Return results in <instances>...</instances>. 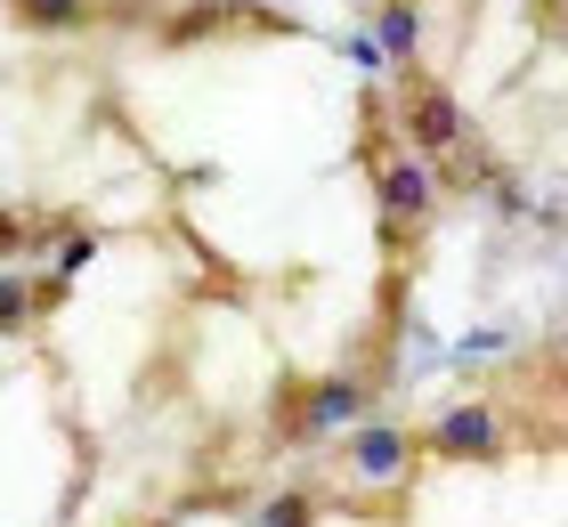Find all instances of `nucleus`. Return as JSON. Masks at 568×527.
<instances>
[{
    "label": "nucleus",
    "instance_id": "f03ea898",
    "mask_svg": "<svg viewBox=\"0 0 568 527\" xmlns=\"http://www.w3.org/2000/svg\"><path fill=\"white\" fill-rule=\"evenodd\" d=\"M406 130H415V146L423 154H455V146H479L471 139V122H463V105L438 90V82H423L415 98H406Z\"/></svg>",
    "mask_w": 568,
    "mask_h": 527
},
{
    "label": "nucleus",
    "instance_id": "7ed1b4c3",
    "mask_svg": "<svg viewBox=\"0 0 568 527\" xmlns=\"http://www.w3.org/2000/svg\"><path fill=\"white\" fill-rule=\"evenodd\" d=\"M496 446H504V422H496V406H479V398L430 422V455H496Z\"/></svg>",
    "mask_w": 568,
    "mask_h": 527
},
{
    "label": "nucleus",
    "instance_id": "423d86ee",
    "mask_svg": "<svg viewBox=\"0 0 568 527\" xmlns=\"http://www.w3.org/2000/svg\"><path fill=\"white\" fill-rule=\"evenodd\" d=\"M374 41H382V58H415L423 9H415V0H382V9H374Z\"/></svg>",
    "mask_w": 568,
    "mask_h": 527
},
{
    "label": "nucleus",
    "instance_id": "f257e3e1",
    "mask_svg": "<svg viewBox=\"0 0 568 527\" xmlns=\"http://www.w3.org/2000/svg\"><path fill=\"white\" fill-rule=\"evenodd\" d=\"M374 188H382V220H390V235L423 227L430 220V163H415V154H390V139L374 146Z\"/></svg>",
    "mask_w": 568,
    "mask_h": 527
},
{
    "label": "nucleus",
    "instance_id": "1a4fd4ad",
    "mask_svg": "<svg viewBox=\"0 0 568 527\" xmlns=\"http://www.w3.org/2000/svg\"><path fill=\"white\" fill-rule=\"evenodd\" d=\"M504 349V333L496 325H479V333H463V357H496Z\"/></svg>",
    "mask_w": 568,
    "mask_h": 527
},
{
    "label": "nucleus",
    "instance_id": "20e7f679",
    "mask_svg": "<svg viewBox=\"0 0 568 527\" xmlns=\"http://www.w3.org/2000/svg\"><path fill=\"white\" fill-rule=\"evenodd\" d=\"M406 430H390V422H357V446H349V463H357V479H406Z\"/></svg>",
    "mask_w": 568,
    "mask_h": 527
},
{
    "label": "nucleus",
    "instance_id": "6e6552de",
    "mask_svg": "<svg viewBox=\"0 0 568 527\" xmlns=\"http://www.w3.org/2000/svg\"><path fill=\"white\" fill-rule=\"evenodd\" d=\"M349 65H357V73H390V58H382L374 33H349Z\"/></svg>",
    "mask_w": 568,
    "mask_h": 527
},
{
    "label": "nucleus",
    "instance_id": "0eeeda50",
    "mask_svg": "<svg viewBox=\"0 0 568 527\" xmlns=\"http://www.w3.org/2000/svg\"><path fill=\"white\" fill-rule=\"evenodd\" d=\"M317 511H308V495H276V504L261 511V527H308Z\"/></svg>",
    "mask_w": 568,
    "mask_h": 527
},
{
    "label": "nucleus",
    "instance_id": "39448f33",
    "mask_svg": "<svg viewBox=\"0 0 568 527\" xmlns=\"http://www.w3.org/2000/svg\"><path fill=\"white\" fill-rule=\"evenodd\" d=\"M342 422H366V389H357V382H317V389H308V414H301V438L342 430Z\"/></svg>",
    "mask_w": 568,
    "mask_h": 527
}]
</instances>
